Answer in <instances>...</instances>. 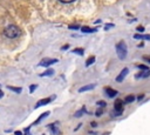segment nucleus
Returning a JSON list of instances; mask_svg holds the SVG:
<instances>
[{"instance_id":"nucleus-32","label":"nucleus","mask_w":150,"mask_h":135,"mask_svg":"<svg viewBox=\"0 0 150 135\" xmlns=\"http://www.w3.org/2000/svg\"><path fill=\"white\" fill-rule=\"evenodd\" d=\"M4 96V93H3V91H1V89H0V99H1V98Z\"/></svg>"},{"instance_id":"nucleus-6","label":"nucleus","mask_w":150,"mask_h":135,"mask_svg":"<svg viewBox=\"0 0 150 135\" xmlns=\"http://www.w3.org/2000/svg\"><path fill=\"white\" fill-rule=\"evenodd\" d=\"M54 99V96L53 98H46V99H41L40 101H38L35 103V106H34V108H39V107H41V106H45V104H48V103H51V101Z\"/></svg>"},{"instance_id":"nucleus-12","label":"nucleus","mask_w":150,"mask_h":135,"mask_svg":"<svg viewBox=\"0 0 150 135\" xmlns=\"http://www.w3.org/2000/svg\"><path fill=\"white\" fill-rule=\"evenodd\" d=\"M7 88L10 89V91H13L14 93H21V91H22V88L21 87H13V86H7Z\"/></svg>"},{"instance_id":"nucleus-26","label":"nucleus","mask_w":150,"mask_h":135,"mask_svg":"<svg viewBox=\"0 0 150 135\" xmlns=\"http://www.w3.org/2000/svg\"><path fill=\"white\" fill-rule=\"evenodd\" d=\"M69 28H70V29H79V26H76V25H75V26H74V25H72V26H69Z\"/></svg>"},{"instance_id":"nucleus-22","label":"nucleus","mask_w":150,"mask_h":135,"mask_svg":"<svg viewBox=\"0 0 150 135\" xmlns=\"http://www.w3.org/2000/svg\"><path fill=\"white\" fill-rule=\"evenodd\" d=\"M102 113H103V109H102V108H99L95 114H96V116H100V115H102Z\"/></svg>"},{"instance_id":"nucleus-15","label":"nucleus","mask_w":150,"mask_h":135,"mask_svg":"<svg viewBox=\"0 0 150 135\" xmlns=\"http://www.w3.org/2000/svg\"><path fill=\"white\" fill-rule=\"evenodd\" d=\"M95 62V56H90V58L87 59V61H86V66L89 67L90 65H93Z\"/></svg>"},{"instance_id":"nucleus-9","label":"nucleus","mask_w":150,"mask_h":135,"mask_svg":"<svg viewBox=\"0 0 150 135\" xmlns=\"http://www.w3.org/2000/svg\"><path fill=\"white\" fill-rule=\"evenodd\" d=\"M134 39H138V40H150L149 34H135Z\"/></svg>"},{"instance_id":"nucleus-25","label":"nucleus","mask_w":150,"mask_h":135,"mask_svg":"<svg viewBox=\"0 0 150 135\" xmlns=\"http://www.w3.org/2000/svg\"><path fill=\"white\" fill-rule=\"evenodd\" d=\"M143 98H144V94H141V95H138V98L136 100H137V101H142Z\"/></svg>"},{"instance_id":"nucleus-17","label":"nucleus","mask_w":150,"mask_h":135,"mask_svg":"<svg viewBox=\"0 0 150 135\" xmlns=\"http://www.w3.org/2000/svg\"><path fill=\"white\" fill-rule=\"evenodd\" d=\"M84 110H86V109H84V107H83L82 109H80L79 112H76V113H75V117H80V116H81V115L84 113Z\"/></svg>"},{"instance_id":"nucleus-30","label":"nucleus","mask_w":150,"mask_h":135,"mask_svg":"<svg viewBox=\"0 0 150 135\" xmlns=\"http://www.w3.org/2000/svg\"><path fill=\"white\" fill-rule=\"evenodd\" d=\"M69 48V45H66V46H64V47H62V51H65V49H68Z\"/></svg>"},{"instance_id":"nucleus-21","label":"nucleus","mask_w":150,"mask_h":135,"mask_svg":"<svg viewBox=\"0 0 150 135\" xmlns=\"http://www.w3.org/2000/svg\"><path fill=\"white\" fill-rule=\"evenodd\" d=\"M148 77H150V69L143 72V78H148Z\"/></svg>"},{"instance_id":"nucleus-16","label":"nucleus","mask_w":150,"mask_h":135,"mask_svg":"<svg viewBox=\"0 0 150 135\" xmlns=\"http://www.w3.org/2000/svg\"><path fill=\"white\" fill-rule=\"evenodd\" d=\"M72 52H73L74 54H79V55H83L84 54V51L82 48H74Z\"/></svg>"},{"instance_id":"nucleus-11","label":"nucleus","mask_w":150,"mask_h":135,"mask_svg":"<svg viewBox=\"0 0 150 135\" xmlns=\"http://www.w3.org/2000/svg\"><path fill=\"white\" fill-rule=\"evenodd\" d=\"M49 114H51V113H49V112H45V113H42V114H41L40 116H39L38 119H36V121L33 123V125H38V123H40V122H41V120H42L43 117H47Z\"/></svg>"},{"instance_id":"nucleus-8","label":"nucleus","mask_w":150,"mask_h":135,"mask_svg":"<svg viewBox=\"0 0 150 135\" xmlns=\"http://www.w3.org/2000/svg\"><path fill=\"white\" fill-rule=\"evenodd\" d=\"M95 88V85L94 84H90V85H86V86L81 87V88L79 89L80 93H83V92H87V91H92V89Z\"/></svg>"},{"instance_id":"nucleus-1","label":"nucleus","mask_w":150,"mask_h":135,"mask_svg":"<svg viewBox=\"0 0 150 135\" xmlns=\"http://www.w3.org/2000/svg\"><path fill=\"white\" fill-rule=\"evenodd\" d=\"M4 34L10 39H14V38H17V36H19L20 29H19L15 25H8L7 27L4 29Z\"/></svg>"},{"instance_id":"nucleus-2","label":"nucleus","mask_w":150,"mask_h":135,"mask_svg":"<svg viewBox=\"0 0 150 135\" xmlns=\"http://www.w3.org/2000/svg\"><path fill=\"white\" fill-rule=\"evenodd\" d=\"M116 53H117V56H119L121 60H124V59L127 58L128 48H127V45H125L124 41H120L116 45Z\"/></svg>"},{"instance_id":"nucleus-24","label":"nucleus","mask_w":150,"mask_h":135,"mask_svg":"<svg viewBox=\"0 0 150 135\" xmlns=\"http://www.w3.org/2000/svg\"><path fill=\"white\" fill-rule=\"evenodd\" d=\"M61 3H66V4H69V3H73V1H75V0H60Z\"/></svg>"},{"instance_id":"nucleus-14","label":"nucleus","mask_w":150,"mask_h":135,"mask_svg":"<svg viewBox=\"0 0 150 135\" xmlns=\"http://www.w3.org/2000/svg\"><path fill=\"white\" fill-rule=\"evenodd\" d=\"M81 31L83 32V33H93V32H95L96 29H94V28H89V27H86V26H84V27L81 28Z\"/></svg>"},{"instance_id":"nucleus-34","label":"nucleus","mask_w":150,"mask_h":135,"mask_svg":"<svg viewBox=\"0 0 150 135\" xmlns=\"http://www.w3.org/2000/svg\"><path fill=\"white\" fill-rule=\"evenodd\" d=\"M104 135H109V133H107V134H104Z\"/></svg>"},{"instance_id":"nucleus-20","label":"nucleus","mask_w":150,"mask_h":135,"mask_svg":"<svg viewBox=\"0 0 150 135\" xmlns=\"http://www.w3.org/2000/svg\"><path fill=\"white\" fill-rule=\"evenodd\" d=\"M36 88H38V85H32V86L29 87V93H33Z\"/></svg>"},{"instance_id":"nucleus-27","label":"nucleus","mask_w":150,"mask_h":135,"mask_svg":"<svg viewBox=\"0 0 150 135\" xmlns=\"http://www.w3.org/2000/svg\"><path fill=\"white\" fill-rule=\"evenodd\" d=\"M137 31L138 32H143V31H144V27H142V26H138V27H137Z\"/></svg>"},{"instance_id":"nucleus-19","label":"nucleus","mask_w":150,"mask_h":135,"mask_svg":"<svg viewBox=\"0 0 150 135\" xmlns=\"http://www.w3.org/2000/svg\"><path fill=\"white\" fill-rule=\"evenodd\" d=\"M137 68L141 71H148V66H145V65H138Z\"/></svg>"},{"instance_id":"nucleus-3","label":"nucleus","mask_w":150,"mask_h":135,"mask_svg":"<svg viewBox=\"0 0 150 135\" xmlns=\"http://www.w3.org/2000/svg\"><path fill=\"white\" fill-rule=\"evenodd\" d=\"M123 103H124V101H122V100L117 99L116 101H115L114 103V110H115V114L116 116H120V115H122L123 113Z\"/></svg>"},{"instance_id":"nucleus-29","label":"nucleus","mask_w":150,"mask_h":135,"mask_svg":"<svg viewBox=\"0 0 150 135\" xmlns=\"http://www.w3.org/2000/svg\"><path fill=\"white\" fill-rule=\"evenodd\" d=\"M110 27H114V25H113V24H108V25L106 26V29H108V28H110Z\"/></svg>"},{"instance_id":"nucleus-10","label":"nucleus","mask_w":150,"mask_h":135,"mask_svg":"<svg viewBox=\"0 0 150 135\" xmlns=\"http://www.w3.org/2000/svg\"><path fill=\"white\" fill-rule=\"evenodd\" d=\"M124 103H132L134 101H136V96L135 95H132V94H130V95H127V96L124 98Z\"/></svg>"},{"instance_id":"nucleus-4","label":"nucleus","mask_w":150,"mask_h":135,"mask_svg":"<svg viewBox=\"0 0 150 135\" xmlns=\"http://www.w3.org/2000/svg\"><path fill=\"white\" fill-rule=\"evenodd\" d=\"M58 62V59H49V58H46V59H42L40 61V66H42V67H48V66H51V65H53V64H56Z\"/></svg>"},{"instance_id":"nucleus-31","label":"nucleus","mask_w":150,"mask_h":135,"mask_svg":"<svg viewBox=\"0 0 150 135\" xmlns=\"http://www.w3.org/2000/svg\"><path fill=\"white\" fill-rule=\"evenodd\" d=\"M14 135H22V133H21V132H19V130H17V132L14 133Z\"/></svg>"},{"instance_id":"nucleus-5","label":"nucleus","mask_w":150,"mask_h":135,"mask_svg":"<svg viewBox=\"0 0 150 135\" xmlns=\"http://www.w3.org/2000/svg\"><path fill=\"white\" fill-rule=\"evenodd\" d=\"M128 73H129V69L128 68H123L122 71H121V73L119 74L116 77V82H122L123 80L125 79V77L128 75Z\"/></svg>"},{"instance_id":"nucleus-28","label":"nucleus","mask_w":150,"mask_h":135,"mask_svg":"<svg viewBox=\"0 0 150 135\" xmlns=\"http://www.w3.org/2000/svg\"><path fill=\"white\" fill-rule=\"evenodd\" d=\"M143 59H144L148 64H150V58H148V56H143Z\"/></svg>"},{"instance_id":"nucleus-18","label":"nucleus","mask_w":150,"mask_h":135,"mask_svg":"<svg viewBox=\"0 0 150 135\" xmlns=\"http://www.w3.org/2000/svg\"><path fill=\"white\" fill-rule=\"evenodd\" d=\"M51 127H52V132H53V134H54V135H55V134H59L58 127H55V125H52Z\"/></svg>"},{"instance_id":"nucleus-33","label":"nucleus","mask_w":150,"mask_h":135,"mask_svg":"<svg viewBox=\"0 0 150 135\" xmlns=\"http://www.w3.org/2000/svg\"><path fill=\"white\" fill-rule=\"evenodd\" d=\"M92 127H96V122H92Z\"/></svg>"},{"instance_id":"nucleus-7","label":"nucleus","mask_w":150,"mask_h":135,"mask_svg":"<svg viewBox=\"0 0 150 135\" xmlns=\"http://www.w3.org/2000/svg\"><path fill=\"white\" fill-rule=\"evenodd\" d=\"M104 92H106V95H107L108 98H115L117 94H119V92H117V91L110 88V87H107V88L104 89Z\"/></svg>"},{"instance_id":"nucleus-13","label":"nucleus","mask_w":150,"mask_h":135,"mask_svg":"<svg viewBox=\"0 0 150 135\" xmlns=\"http://www.w3.org/2000/svg\"><path fill=\"white\" fill-rule=\"evenodd\" d=\"M54 74V71L53 69H47L45 73H42V74H40V77H52Z\"/></svg>"},{"instance_id":"nucleus-23","label":"nucleus","mask_w":150,"mask_h":135,"mask_svg":"<svg viewBox=\"0 0 150 135\" xmlns=\"http://www.w3.org/2000/svg\"><path fill=\"white\" fill-rule=\"evenodd\" d=\"M97 106H100V107H104V106H106V102L104 101H97Z\"/></svg>"}]
</instances>
